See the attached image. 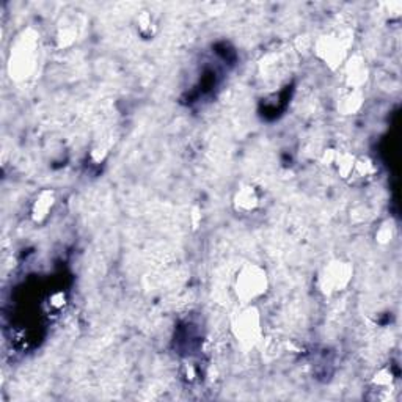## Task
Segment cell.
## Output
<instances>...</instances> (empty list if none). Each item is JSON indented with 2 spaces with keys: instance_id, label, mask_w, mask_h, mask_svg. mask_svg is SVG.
Returning a JSON list of instances; mask_svg holds the SVG:
<instances>
[{
  "instance_id": "8",
  "label": "cell",
  "mask_w": 402,
  "mask_h": 402,
  "mask_svg": "<svg viewBox=\"0 0 402 402\" xmlns=\"http://www.w3.org/2000/svg\"><path fill=\"white\" fill-rule=\"evenodd\" d=\"M261 206V195L257 187L242 184L233 195V209L242 216L253 214Z\"/></svg>"
},
{
  "instance_id": "2",
  "label": "cell",
  "mask_w": 402,
  "mask_h": 402,
  "mask_svg": "<svg viewBox=\"0 0 402 402\" xmlns=\"http://www.w3.org/2000/svg\"><path fill=\"white\" fill-rule=\"evenodd\" d=\"M231 332L244 347H254L263 338V318L257 305H240L231 318Z\"/></svg>"
},
{
  "instance_id": "3",
  "label": "cell",
  "mask_w": 402,
  "mask_h": 402,
  "mask_svg": "<svg viewBox=\"0 0 402 402\" xmlns=\"http://www.w3.org/2000/svg\"><path fill=\"white\" fill-rule=\"evenodd\" d=\"M354 280V266L347 259H332L320 269L318 275V290L325 297L344 292Z\"/></svg>"
},
{
  "instance_id": "1",
  "label": "cell",
  "mask_w": 402,
  "mask_h": 402,
  "mask_svg": "<svg viewBox=\"0 0 402 402\" xmlns=\"http://www.w3.org/2000/svg\"><path fill=\"white\" fill-rule=\"evenodd\" d=\"M267 271L257 263H245L234 273L233 292L240 305H254L269 291Z\"/></svg>"
},
{
  "instance_id": "13",
  "label": "cell",
  "mask_w": 402,
  "mask_h": 402,
  "mask_svg": "<svg viewBox=\"0 0 402 402\" xmlns=\"http://www.w3.org/2000/svg\"><path fill=\"white\" fill-rule=\"evenodd\" d=\"M396 234H398L396 223H394L391 219H387L384 222L379 223L376 233H374V239H376V242L379 245H388L393 242Z\"/></svg>"
},
{
  "instance_id": "7",
  "label": "cell",
  "mask_w": 402,
  "mask_h": 402,
  "mask_svg": "<svg viewBox=\"0 0 402 402\" xmlns=\"http://www.w3.org/2000/svg\"><path fill=\"white\" fill-rule=\"evenodd\" d=\"M370 393L372 399L387 401L391 398V393L396 388V374L390 366H384L372 374L370 380Z\"/></svg>"
},
{
  "instance_id": "15",
  "label": "cell",
  "mask_w": 402,
  "mask_h": 402,
  "mask_svg": "<svg viewBox=\"0 0 402 402\" xmlns=\"http://www.w3.org/2000/svg\"><path fill=\"white\" fill-rule=\"evenodd\" d=\"M181 376H183L187 384H193V382L198 380L200 376L198 366L193 363V361H186V363L181 366Z\"/></svg>"
},
{
  "instance_id": "16",
  "label": "cell",
  "mask_w": 402,
  "mask_h": 402,
  "mask_svg": "<svg viewBox=\"0 0 402 402\" xmlns=\"http://www.w3.org/2000/svg\"><path fill=\"white\" fill-rule=\"evenodd\" d=\"M107 154H109V150H107L104 145L98 143V145H95L91 148L89 157H90V160H91L93 164H100V162H104V160L107 159Z\"/></svg>"
},
{
  "instance_id": "17",
  "label": "cell",
  "mask_w": 402,
  "mask_h": 402,
  "mask_svg": "<svg viewBox=\"0 0 402 402\" xmlns=\"http://www.w3.org/2000/svg\"><path fill=\"white\" fill-rule=\"evenodd\" d=\"M48 305L52 311H62L66 305V296L63 292H56L49 297Z\"/></svg>"
},
{
  "instance_id": "10",
  "label": "cell",
  "mask_w": 402,
  "mask_h": 402,
  "mask_svg": "<svg viewBox=\"0 0 402 402\" xmlns=\"http://www.w3.org/2000/svg\"><path fill=\"white\" fill-rule=\"evenodd\" d=\"M365 107V93L358 89H347L341 91L338 98V110L343 115H357Z\"/></svg>"
},
{
  "instance_id": "4",
  "label": "cell",
  "mask_w": 402,
  "mask_h": 402,
  "mask_svg": "<svg viewBox=\"0 0 402 402\" xmlns=\"http://www.w3.org/2000/svg\"><path fill=\"white\" fill-rule=\"evenodd\" d=\"M351 38L344 37L343 33H327L318 38L314 43V53L328 70L338 71L351 56Z\"/></svg>"
},
{
  "instance_id": "12",
  "label": "cell",
  "mask_w": 402,
  "mask_h": 402,
  "mask_svg": "<svg viewBox=\"0 0 402 402\" xmlns=\"http://www.w3.org/2000/svg\"><path fill=\"white\" fill-rule=\"evenodd\" d=\"M355 160H357V156L355 154L349 153V151H341L338 150L337 159H335V164L332 167V170H335L338 173V176L341 179H349L352 175Z\"/></svg>"
},
{
  "instance_id": "14",
  "label": "cell",
  "mask_w": 402,
  "mask_h": 402,
  "mask_svg": "<svg viewBox=\"0 0 402 402\" xmlns=\"http://www.w3.org/2000/svg\"><path fill=\"white\" fill-rule=\"evenodd\" d=\"M76 37H77V32L76 29H72L71 25H66L65 29H58L57 33V43L60 48H70V46L76 41Z\"/></svg>"
},
{
  "instance_id": "5",
  "label": "cell",
  "mask_w": 402,
  "mask_h": 402,
  "mask_svg": "<svg viewBox=\"0 0 402 402\" xmlns=\"http://www.w3.org/2000/svg\"><path fill=\"white\" fill-rule=\"evenodd\" d=\"M339 71L343 74V82L347 89L361 90L370 79V68H368L366 60L361 53H352L347 57Z\"/></svg>"
},
{
  "instance_id": "9",
  "label": "cell",
  "mask_w": 402,
  "mask_h": 402,
  "mask_svg": "<svg viewBox=\"0 0 402 402\" xmlns=\"http://www.w3.org/2000/svg\"><path fill=\"white\" fill-rule=\"evenodd\" d=\"M379 169L376 160L370 156H357L351 178L347 179L351 184H366L377 176Z\"/></svg>"
},
{
  "instance_id": "19",
  "label": "cell",
  "mask_w": 402,
  "mask_h": 402,
  "mask_svg": "<svg viewBox=\"0 0 402 402\" xmlns=\"http://www.w3.org/2000/svg\"><path fill=\"white\" fill-rule=\"evenodd\" d=\"M201 217H203V216H201V209H200V207H197V206H195V207H193V209H192V216H190V222H192V225L197 228V226H198V223L201 222Z\"/></svg>"
},
{
  "instance_id": "18",
  "label": "cell",
  "mask_w": 402,
  "mask_h": 402,
  "mask_svg": "<svg viewBox=\"0 0 402 402\" xmlns=\"http://www.w3.org/2000/svg\"><path fill=\"white\" fill-rule=\"evenodd\" d=\"M337 154H338L337 148H327L325 151H323V154H320V157H319L320 165L325 167V169H332L335 164V159H337Z\"/></svg>"
},
{
  "instance_id": "6",
  "label": "cell",
  "mask_w": 402,
  "mask_h": 402,
  "mask_svg": "<svg viewBox=\"0 0 402 402\" xmlns=\"http://www.w3.org/2000/svg\"><path fill=\"white\" fill-rule=\"evenodd\" d=\"M57 205V193L52 189L39 190L30 206V219L33 223L43 225L49 220Z\"/></svg>"
},
{
  "instance_id": "11",
  "label": "cell",
  "mask_w": 402,
  "mask_h": 402,
  "mask_svg": "<svg viewBox=\"0 0 402 402\" xmlns=\"http://www.w3.org/2000/svg\"><path fill=\"white\" fill-rule=\"evenodd\" d=\"M134 29L142 39H153L159 32V21L151 10H142L134 18Z\"/></svg>"
}]
</instances>
